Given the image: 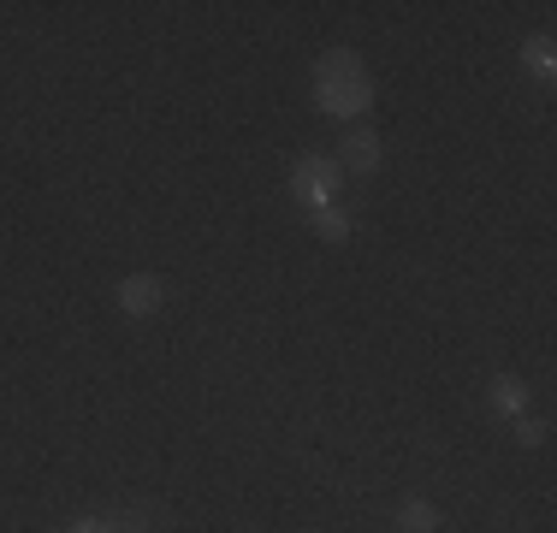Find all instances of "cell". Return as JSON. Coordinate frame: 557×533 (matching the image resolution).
I'll return each instance as SVG.
<instances>
[{"label":"cell","instance_id":"obj_6","mask_svg":"<svg viewBox=\"0 0 557 533\" xmlns=\"http://www.w3.org/2000/svg\"><path fill=\"white\" fill-rule=\"evenodd\" d=\"M397 533H440V510H433L428 498H409L404 510H397Z\"/></svg>","mask_w":557,"mask_h":533},{"label":"cell","instance_id":"obj_1","mask_svg":"<svg viewBox=\"0 0 557 533\" xmlns=\"http://www.w3.org/2000/svg\"><path fill=\"white\" fill-rule=\"evenodd\" d=\"M314 107L333 119H362L374 107V77H368L362 53L350 48H326L314 60Z\"/></svg>","mask_w":557,"mask_h":533},{"label":"cell","instance_id":"obj_4","mask_svg":"<svg viewBox=\"0 0 557 533\" xmlns=\"http://www.w3.org/2000/svg\"><path fill=\"white\" fill-rule=\"evenodd\" d=\"M113 297H119V309H125L131 320H143V314H154L166 302V285L154 273H131V278H119Z\"/></svg>","mask_w":557,"mask_h":533},{"label":"cell","instance_id":"obj_9","mask_svg":"<svg viewBox=\"0 0 557 533\" xmlns=\"http://www.w3.org/2000/svg\"><path fill=\"white\" fill-rule=\"evenodd\" d=\"M516 433H522V445H540V438H546V421H516Z\"/></svg>","mask_w":557,"mask_h":533},{"label":"cell","instance_id":"obj_8","mask_svg":"<svg viewBox=\"0 0 557 533\" xmlns=\"http://www.w3.org/2000/svg\"><path fill=\"white\" fill-rule=\"evenodd\" d=\"M314 232H321V237H333V244H344V237H350V213H344L338 202L314 208Z\"/></svg>","mask_w":557,"mask_h":533},{"label":"cell","instance_id":"obj_5","mask_svg":"<svg viewBox=\"0 0 557 533\" xmlns=\"http://www.w3.org/2000/svg\"><path fill=\"white\" fill-rule=\"evenodd\" d=\"M493 409H498V416H516V421H522V409H528V385L516 380V373H498V380H493Z\"/></svg>","mask_w":557,"mask_h":533},{"label":"cell","instance_id":"obj_10","mask_svg":"<svg viewBox=\"0 0 557 533\" xmlns=\"http://www.w3.org/2000/svg\"><path fill=\"white\" fill-rule=\"evenodd\" d=\"M72 533H113V522H77Z\"/></svg>","mask_w":557,"mask_h":533},{"label":"cell","instance_id":"obj_2","mask_svg":"<svg viewBox=\"0 0 557 533\" xmlns=\"http://www.w3.org/2000/svg\"><path fill=\"white\" fill-rule=\"evenodd\" d=\"M338 184H344V172H338L333 154H302L297 166H290V196H297L309 213L326 208V202H338Z\"/></svg>","mask_w":557,"mask_h":533},{"label":"cell","instance_id":"obj_3","mask_svg":"<svg viewBox=\"0 0 557 533\" xmlns=\"http://www.w3.org/2000/svg\"><path fill=\"white\" fill-rule=\"evenodd\" d=\"M338 172H356V178H368V172H380V160H386V142H380L374 125H350V137L338 142Z\"/></svg>","mask_w":557,"mask_h":533},{"label":"cell","instance_id":"obj_7","mask_svg":"<svg viewBox=\"0 0 557 533\" xmlns=\"http://www.w3.org/2000/svg\"><path fill=\"white\" fill-rule=\"evenodd\" d=\"M522 60H528V72H540V77H552V72H557V48H552V36H528V48H522Z\"/></svg>","mask_w":557,"mask_h":533}]
</instances>
